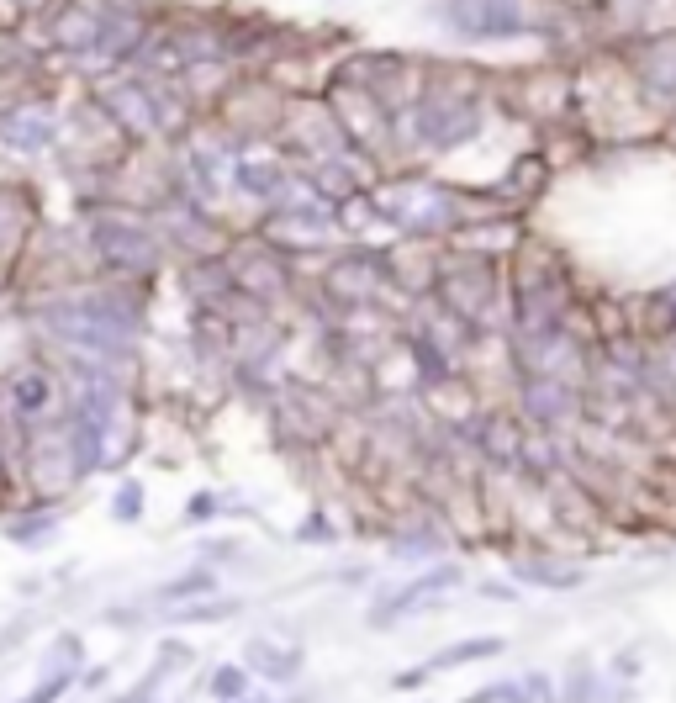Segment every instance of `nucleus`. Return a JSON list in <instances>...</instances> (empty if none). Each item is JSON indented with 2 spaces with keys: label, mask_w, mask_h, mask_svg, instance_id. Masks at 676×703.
<instances>
[{
  "label": "nucleus",
  "mask_w": 676,
  "mask_h": 703,
  "mask_svg": "<svg viewBox=\"0 0 676 703\" xmlns=\"http://www.w3.org/2000/svg\"><path fill=\"white\" fill-rule=\"evenodd\" d=\"M222 265H228V275H233V291L259 302V307H275V302H286V296H296V265L275 244H265V238H243V244H233L228 254H222Z\"/></svg>",
  "instance_id": "f257e3e1"
},
{
  "label": "nucleus",
  "mask_w": 676,
  "mask_h": 703,
  "mask_svg": "<svg viewBox=\"0 0 676 703\" xmlns=\"http://www.w3.org/2000/svg\"><path fill=\"white\" fill-rule=\"evenodd\" d=\"M513 413L523 429H544V434H571L581 423V386L560 381V376H513Z\"/></svg>",
  "instance_id": "f03ea898"
},
{
  "label": "nucleus",
  "mask_w": 676,
  "mask_h": 703,
  "mask_svg": "<svg viewBox=\"0 0 676 703\" xmlns=\"http://www.w3.org/2000/svg\"><path fill=\"white\" fill-rule=\"evenodd\" d=\"M529 6L534 0H449L444 16L465 37H518L539 27Z\"/></svg>",
  "instance_id": "7ed1b4c3"
},
{
  "label": "nucleus",
  "mask_w": 676,
  "mask_h": 703,
  "mask_svg": "<svg viewBox=\"0 0 676 703\" xmlns=\"http://www.w3.org/2000/svg\"><path fill=\"white\" fill-rule=\"evenodd\" d=\"M624 64H629L634 85H640L650 101L676 106V32L640 37V43H634V48L624 53Z\"/></svg>",
  "instance_id": "20e7f679"
},
{
  "label": "nucleus",
  "mask_w": 676,
  "mask_h": 703,
  "mask_svg": "<svg viewBox=\"0 0 676 703\" xmlns=\"http://www.w3.org/2000/svg\"><path fill=\"white\" fill-rule=\"evenodd\" d=\"M460 582V566H428L423 577H412V582H402L397 592H386V598H375L370 603V624L381 629V624H397V619H407L412 608H423L428 603V592H439V587H455Z\"/></svg>",
  "instance_id": "39448f33"
},
{
  "label": "nucleus",
  "mask_w": 676,
  "mask_h": 703,
  "mask_svg": "<svg viewBox=\"0 0 676 703\" xmlns=\"http://www.w3.org/2000/svg\"><path fill=\"white\" fill-rule=\"evenodd\" d=\"M386 540H391V555H402V561H434V555L449 545V534L439 524V513L423 503V508H412L402 524H391Z\"/></svg>",
  "instance_id": "423d86ee"
},
{
  "label": "nucleus",
  "mask_w": 676,
  "mask_h": 703,
  "mask_svg": "<svg viewBox=\"0 0 676 703\" xmlns=\"http://www.w3.org/2000/svg\"><path fill=\"white\" fill-rule=\"evenodd\" d=\"M243 666H249V677H265L275 688H286V682L302 677V645H280L270 635H254L243 645Z\"/></svg>",
  "instance_id": "0eeeda50"
},
{
  "label": "nucleus",
  "mask_w": 676,
  "mask_h": 703,
  "mask_svg": "<svg viewBox=\"0 0 676 703\" xmlns=\"http://www.w3.org/2000/svg\"><path fill=\"white\" fill-rule=\"evenodd\" d=\"M555 688L560 682L550 672H523V677H502V682H486L471 698L460 703H555Z\"/></svg>",
  "instance_id": "6e6552de"
},
{
  "label": "nucleus",
  "mask_w": 676,
  "mask_h": 703,
  "mask_svg": "<svg viewBox=\"0 0 676 703\" xmlns=\"http://www.w3.org/2000/svg\"><path fill=\"white\" fill-rule=\"evenodd\" d=\"M222 582H217V566L196 561L191 571H180V577H169L164 587H154V608H180V603H196V598H212Z\"/></svg>",
  "instance_id": "1a4fd4ad"
},
{
  "label": "nucleus",
  "mask_w": 676,
  "mask_h": 703,
  "mask_svg": "<svg viewBox=\"0 0 676 703\" xmlns=\"http://www.w3.org/2000/svg\"><path fill=\"white\" fill-rule=\"evenodd\" d=\"M502 651H507V640H502V635H471V640H455V645H444V651H434L423 666H428V677H434V672H455V666L497 661Z\"/></svg>",
  "instance_id": "9d476101"
},
{
  "label": "nucleus",
  "mask_w": 676,
  "mask_h": 703,
  "mask_svg": "<svg viewBox=\"0 0 676 703\" xmlns=\"http://www.w3.org/2000/svg\"><path fill=\"white\" fill-rule=\"evenodd\" d=\"M513 571L534 587H581V566H560L555 555H518Z\"/></svg>",
  "instance_id": "9b49d317"
},
{
  "label": "nucleus",
  "mask_w": 676,
  "mask_h": 703,
  "mask_svg": "<svg viewBox=\"0 0 676 703\" xmlns=\"http://www.w3.org/2000/svg\"><path fill=\"white\" fill-rule=\"evenodd\" d=\"M201 688H206L212 703H238V698L254 693V677H249V666H243V661H222V666H212V677H206Z\"/></svg>",
  "instance_id": "f8f14e48"
},
{
  "label": "nucleus",
  "mask_w": 676,
  "mask_h": 703,
  "mask_svg": "<svg viewBox=\"0 0 676 703\" xmlns=\"http://www.w3.org/2000/svg\"><path fill=\"white\" fill-rule=\"evenodd\" d=\"M238 608H243L238 598H217V592H212V598H196V603L164 608V614H169V624H222V619H233Z\"/></svg>",
  "instance_id": "ddd939ff"
},
{
  "label": "nucleus",
  "mask_w": 676,
  "mask_h": 703,
  "mask_svg": "<svg viewBox=\"0 0 676 703\" xmlns=\"http://www.w3.org/2000/svg\"><path fill=\"white\" fill-rule=\"evenodd\" d=\"M74 682H80V672L74 666H53V672H37V682L22 693V698H11V703H64L74 693Z\"/></svg>",
  "instance_id": "4468645a"
},
{
  "label": "nucleus",
  "mask_w": 676,
  "mask_h": 703,
  "mask_svg": "<svg viewBox=\"0 0 676 703\" xmlns=\"http://www.w3.org/2000/svg\"><path fill=\"white\" fill-rule=\"evenodd\" d=\"M645 333H650L645 344H655V339H676V286L655 291L650 302H645Z\"/></svg>",
  "instance_id": "2eb2a0df"
},
{
  "label": "nucleus",
  "mask_w": 676,
  "mask_h": 703,
  "mask_svg": "<svg viewBox=\"0 0 676 703\" xmlns=\"http://www.w3.org/2000/svg\"><path fill=\"white\" fill-rule=\"evenodd\" d=\"M53 666H74V672L85 666V640L74 635V629H64V635L48 640V651H43V661H37V672H53Z\"/></svg>",
  "instance_id": "dca6fc26"
},
{
  "label": "nucleus",
  "mask_w": 676,
  "mask_h": 703,
  "mask_svg": "<svg viewBox=\"0 0 676 703\" xmlns=\"http://www.w3.org/2000/svg\"><path fill=\"white\" fill-rule=\"evenodd\" d=\"M164 682H169V666H164V661H154V666L143 672V682H133V688H127V693H117L111 703H159Z\"/></svg>",
  "instance_id": "f3484780"
},
{
  "label": "nucleus",
  "mask_w": 676,
  "mask_h": 703,
  "mask_svg": "<svg viewBox=\"0 0 676 703\" xmlns=\"http://www.w3.org/2000/svg\"><path fill=\"white\" fill-rule=\"evenodd\" d=\"M597 698H603V677L587 672V666H581V672H571L566 688H555V703H597Z\"/></svg>",
  "instance_id": "a211bd4d"
},
{
  "label": "nucleus",
  "mask_w": 676,
  "mask_h": 703,
  "mask_svg": "<svg viewBox=\"0 0 676 703\" xmlns=\"http://www.w3.org/2000/svg\"><path fill=\"white\" fill-rule=\"evenodd\" d=\"M48 529H53V513H32V518H11V524H6V534L16 545H37Z\"/></svg>",
  "instance_id": "6ab92c4d"
},
{
  "label": "nucleus",
  "mask_w": 676,
  "mask_h": 703,
  "mask_svg": "<svg viewBox=\"0 0 676 703\" xmlns=\"http://www.w3.org/2000/svg\"><path fill=\"white\" fill-rule=\"evenodd\" d=\"M111 513H117L122 524H138V518H143V487H138V481H122L117 497H111Z\"/></svg>",
  "instance_id": "aec40b11"
},
{
  "label": "nucleus",
  "mask_w": 676,
  "mask_h": 703,
  "mask_svg": "<svg viewBox=\"0 0 676 703\" xmlns=\"http://www.w3.org/2000/svg\"><path fill=\"white\" fill-rule=\"evenodd\" d=\"M32 629H37V619H32V614H22V619H11L6 629H0V661H6V656H16V651H22V645L32 640Z\"/></svg>",
  "instance_id": "412c9836"
},
{
  "label": "nucleus",
  "mask_w": 676,
  "mask_h": 703,
  "mask_svg": "<svg viewBox=\"0 0 676 703\" xmlns=\"http://www.w3.org/2000/svg\"><path fill=\"white\" fill-rule=\"evenodd\" d=\"M217 513H222V497L217 492H196L191 508H185V524H206V518H217Z\"/></svg>",
  "instance_id": "4be33fe9"
},
{
  "label": "nucleus",
  "mask_w": 676,
  "mask_h": 703,
  "mask_svg": "<svg viewBox=\"0 0 676 703\" xmlns=\"http://www.w3.org/2000/svg\"><path fill=\"white\" fill-rule=\"evenodd\" d=\"M159 661H164V666H191L196 651H191V645H180V640H164V645H159Z\"/></svg>",
  "instance_id": "5701e85b"
},
{
  "label": "nucleus",
  "mask_w": 676,
  "mask_h": 703,
  "mask_svg": "<svg viewBox=\"0 0 676 703\" xmlns=\"http://www.w3.org/2000/svg\"><path fill=\"white\" fill-rule=\"evenodd\" d=\"M106 677H111V666H80V682H74V688L101 693V688H106Z\"/></svg>",
  "instance_id": "b1692460"
},
{
  "label": "nucleus",
  "mask_w": 676,
  "mask_h": 703,
  "mask_svg": "<svg viewBox=\"0 0 676 703\" xmlns=\"http://www.w3.org/2000/svg\"><path fill=\"white\" fill-rule=\"evenodd\" d=\"M302 540H333V529H328V518H323V513H312L307 524H302Z\"/></svg>",
  "instance_id": "393cba45"
},
{
  "label": "nucleus",
  "mask_w": 676,
  "mask_h": 703,
  "mask_svg": "<svg viewBox=\"0 0 676 703\" xmlns=\"http://www.w3.org/2000/svg\"><path fill=\"white\" fill-rule=\"evenodd\" d=\"M481 592H486L492 603H518V592H513V587H502V582H486Z\"/></svg>",
  "instance_id": "a878e982"
},
{
  "label": "nucleus",
  "mask_w": 676,
  "mask_h": 703,
  "mask_svg": "<svg viewBox=\"0 0 676 703\" xmlns=\"http://www.w3.org/2000/svg\"><path fill=\"white\" fill-rule=\"evenodd\" d=\"M238 703H270V698H259V693H249V698H238Z\"/></svg>",
  "instance_id": "bb28decb"
}]
</instances>
